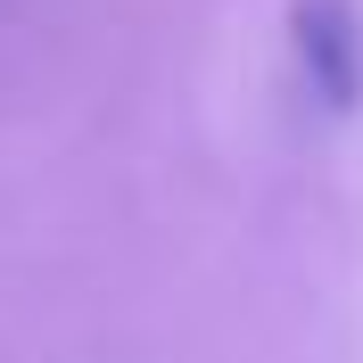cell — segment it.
<instances>
[{"mask_svg":"<svg viewBox=\"0 0 363 363\" xmlns=\"http://www.w3.org/2000/svg\"><path fill=\"white\" fill-rule=\"evenodd\" d=\"M297 58H306V74H314V91H330V99H355L363 91V25L347 0H297Z\"/></svg>","mask_w":363,"mask_h":363,"instance_id":"1","label":"cell"}]
</instances>
